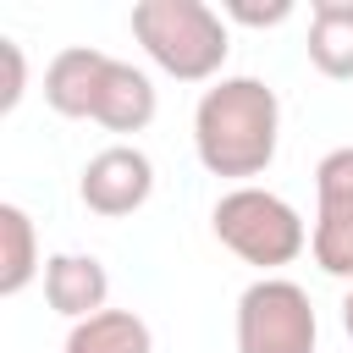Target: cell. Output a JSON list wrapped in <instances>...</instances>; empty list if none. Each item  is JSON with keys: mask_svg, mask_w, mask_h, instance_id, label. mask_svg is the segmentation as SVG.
Here are the masks:
<instances>
[{"mask_svg": "<svg viewBox=\"0 0 353 353\" xmlns=\"http://www.w3.org/2000/svg\"><path fill=\"white\" fill-rule=\"evenodd\" d=\"M281 138V99L265 77H221L199 94L193 110V149L210 176H232L248 188L276 160Z\"/></svg>", "mask_w": 353, "mask_h": 353, "instance_id": "cell-1", "label": "cell"}, {"mask_svg": "<svg viewBox=\"0 0 353 353\" xmlns=\"http://www.w3.org/2000/svg\"><path fill=\"white\" fill-rule=\"evenodd\" d=\"M132 39L176 83H210L232 50L226 17L204 0H138L132 6Z\"/></svg>", "mask_w": 353, "mask_h": 353, "instance_id": "cell-2", "label": "cell"}, {"mask_svg": "<svg viewBox=\"0 0 353 353\" xmlns=\"http://www.w3.org/2000/svg\"><path fill=\"white\" fill-rule=\"evenodd\" d=\"M210 226H215V237H221L243 265H259V270H281V265H292V259L309 248L303 215H298L281 193L254 188V182L221 193L215 210H210Z\"/></svg>", "mask_w": 353, "mask_h": 353, "instance_id": "cell-3", "label": "cell"}, {"mask_svg": "<svg viewBox=\"0 0 353 353\" xmlns=\"http://www.w3.org/2000/svg\"><path fill=\"white\" fill-rule=\"evenodd\" d=\"M320 320L298 281L259 276L237 298V353H314Z\"/></svg>", "mask_w": 353, "mask_h": 353, "instance_id": "cell-4", "label": "cell"}, {"mask_svg": "<svg viewBox=\"0 0 353 353\" xmlns=\"http://www.w3.org/2000/svg\"><path fill=\"white\" fill-rule=\"evenodd\" d=\"M149 193H154V165H149V154L132 149V143L99 149V154L83 165V176H77V199H83L94 215H105V221H121V215L143 210Z\"/></svg>", "mask_w": 353, "mask_h": 353, "instance_id": "cell-5", "label": "cell"}, {"mask_svg": "<svg viewBox=\"0 0 353 353\" xmlns=\"http://www.w3.org/2000/svg\"><path fill=\"white\" fill-rule=\"evenodd\" d=\"M44 298L55 314H66L72 325L99 314L110 298V276L94 254H50L44 259Z\"/></svg>", "mask_w": 353, "mask_h": 353, "instance_id": "cell-6", "label": "cell"}, {"mask_svg": "<svg viewBox=\"0 0 353 353\" xmlns=\"http://www.w3.org/2000/svg\"><path fill=\"white\" fill-rule=\"evenodd\" d=\"M105 66H110L105 50H88V44L61 50V55L44 66V105H50L55 116H88V121H94V99H99Z\"/></svg>", "mask_w": 353, "mask_h": 353, "instance_id": "cell-7", "label": "cell"}, {"mask_svg": "<svg viewBox=\"0 0 353 353\" xmlns=\"http://www.w3.org/2000/svg\"><path fill=\"white\" fill-rule=\"evenodd\" d=\"M94 121L110 127V132H143L154 121V83H149V72H138L132 61L110 55L99 99H94Z\"/></svg>", "mask_w": 353, "mask_h": 353, "instance_id": "cell-8", "label": "cell"}, {"mask_svg": "<svg viewBox=\"0 0 353 353\" xmlns=\"http://www.w3.org/2000/svg\"><path fill=\"white\" fill-rule=\"evenodd\" d=\"M309 61L331 83H353V0H314L309 6Z\"/></svg>", "mask_w": 353, "mask_h": 353, "instance_id": "cell-9", "label": "cell"}, {"mask_svg": "<svg viewBox=\"0 0 353 353\" xmlns=\"http://www.w3.org/2000/svg\"><path fill=\"white\" fill-rule=\"evenodd\" d=\"M61 353H154V336H149L143 314H132V309H99V314L77 320L66 331Z\"/></svg>", "mask_w": 353, "mask_h": 353, "instance_id": "cell-10", "label": "cell"}, {"mask_svg": "<svg viewBox=\"0 0 353 353\" xmlns=\"http://www.w3.org/2000/svg\"><path fill=\"white\" fill-rule=\"evenodd\" d=\"M33 276H44L33 221L22 204H0V298H17Z\"/></svg>", "mask_w": 353, "mask_h": 353, "instance_id": "cell-11", "label": "cell"}, {"mask_svg": "<svg viewBox=\"0 0 353 353\" xmlns=\"http://www.w3.org/2000/svg\"><path fill=\"white\" fill-rule=\"evenodd\" d=\"M314 265L336 281H353V210H314V232H309Z\"/></svg>", "mask_w": 353, "mask_h": 353, "instance_id": "cell-12", "label": "cell"}, {"mask_svg": "<svg viewBox=\"0 0 353 353\" xmlns=\"http://www.w3.org/2000/svg\"><path fill=\"white\" fill-rule=\"evenodd\" d=\"M314 204L320 210H353V143L320 154V165H314Z\"/></svg>", "mask_w": 353, "mask_h": 353, "instance_id": "cell-13", "label": "cell"}, {"mask_svg": "<svg viewBox=\"0 0 353 353\" xmlns=\"http://www.w3.org/2000/svg\"><path fill=\"white\" fill-rule=\"evenodd\" d=\"M226 17L243 22V28H276L292 17V0H270V6H254V0H226Z\"/></svg>", "mask_w": 353, "mask_h": 353, "instance_id": "cell-14", "label": "cell"}, {"mask_svg": "<svg viewBox=\"0 0 353 353\" xmlns=\"http://www.w3.org/2000/svg\"><path fill=\"white\" fill-rule=\"evenodd\" d=\"M0 55H6V94H0V110H17V99H22V88H28L22 44H17V39H0Z\"/></svg>", "mask_w": 353, "mask_h": 353, "instance_id": "cell-15", "label": "cell"}, {"mask_svg": "<svg viewBox=\"0 0 353 353\" xmlns=\"http://www.w3.org/2000/svg\"><path fill=\"white\" fill-rule=\"evenodd\" d=\"M342 331L353 336V287H347V298H342Z\"/></svg>", "mask_w": 353, "mask_h": 353, "instance_id": "cell-16", "label": "cell"}]
</instances>
